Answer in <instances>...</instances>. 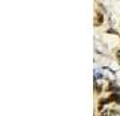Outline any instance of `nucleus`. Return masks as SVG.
Returning <instances> with one entry per match:
<instances>
[{"label":"nucleus","mask_w":120,"mask_h":116,"mask_svg":"<svg viewBox=\"0 0 120 116\" xmlns=\"http://www.w3.org/2000/svg\"><path fill=\"white\" fill-rule=\"evenodd\" d=\"M94 92H96V93H100V92H101V86H100L98 84L94 85Z\"/></svg>","instance_id":"nucleus-4"},{"label":"nucleus","mask_w":120,"mask_h":116,"mask_svg":"<svg viewBox=\"0 0 120 116\" xmlns=\"http://www.w3.org/2000/svg\"><path fill=\"white\" fill-rule=\"evenodd\" d=\"M109 113H111L109 111H104L103 113H101V116H109Z\"/></svg>","instance_id":"nucleus-6"},{"label":"nucleus","mask_w":120,"mask_h":116,"mask_svg":"<svg viewBox=\"0 0 120 116\" xmlns=\"http://www.w3.org/2000/svg\"><path fill=\"white\" fill-rule=\"evenodd\" d=\"M107 90H108L109 93H120V88H119V85H116L115 82H111L107 86Z\"/></svg>","instance_id":"nucleus-1"},{"label":"nucleus","mask_w":120,"mask_h":116,"mask_svg":"<svg viewBox=\"0 0 120 116\" xmlns=\"http://www.w3.org/2000/svg\"><path fill=\"white\" fill-rule=\"evenodd\" d=\"M108 100H109V103L115 101V103L120 104V93H111V96L108 97Z\"/></svg>","instance_id":"nucleus-3"},{"label":"nucleus","mask_w":120,"mask_h":116,"mask_svg":"<svg viewBox=\"0 0 120 116\" xmlns=\"http://www.w3.org/2000/svg\"><path fill=\"white\" fill-rule=\"evenodd\" d=\"M116 58H117V61L120 62V49L116 50Z\"/></svg>","instance_id":"nucleus-5"},{"label":"nucleus","mask_w":120,"mask_h":116,"mask_svg":"<svg viewBox=\"0 0 120 116\" xmlns=\"http://www.w3.org/2000/svg\"><path fill=\"white\" fill-rule=\"evenodd\" d=\"M104 22V16L101 12H96V15H94V26L97 27V26H101Z\"/></svg>","instance_id":"nucleus-2"}]
</instances>
